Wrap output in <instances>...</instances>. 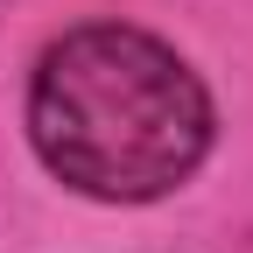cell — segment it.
<instances>
[{"label":"cell","instance_id":"obj_1","mask_svg":"<svg viewBox=\"0 0 253 253\" xmlns=\"http://www.w3.org/2000/svg\"><path fill=\"white\" fill-rule=\"evenodd\" d=\"M28 141L84 197L148 204L211 148V99L197 71L141 28H78L28 84Z\"/></svg>","mask_w":253,"mask_h":253}]
</instances>
